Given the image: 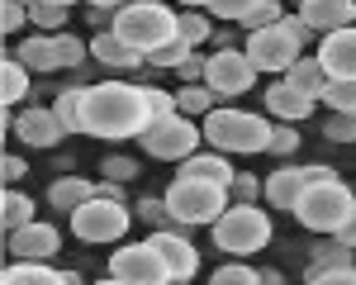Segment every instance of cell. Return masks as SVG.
Here are the masks:
<instances>
[{"instance_id": "obj_1", "label": "cell", "mask_w": 356, "mask_h": 285, "mask_svg": "<svg viewBox=\"0 0 356 285\" xmlns=\"http://www.w3.org/2000/svg\"><path fill=\"white\" fill-rule=\"evenodd\" d=\"M147 95L143 86L129 81H95L86 86V133L105 142H124V138H143L147 133Z\"/></svg>"}, {"instance_id": "obj_2", "label": "cell", "mask_w": 356, "mask_h": 285, "mask_svg": "<svg viewBox=\"0 0 356 285\" xmlns=\"http://www.w3.org/2000/svg\"><path fill=\"white\" fill-rule=\"evenodd\" d=\"M114 33L134 48V53L152 57L157 48H166L171 38H181V15L166 10L162 0H129L114 10Z\"/></svg>"}, {"instance_id": "obj_3", "label": "cell", "mask_w": 356, "mask_h": 285, "mask_svg": "<svg viewBox=\"0 0 356 285\" xmlns=\"http://www.w3.org/2000/svg\"><path fill=\"white\" fill-rule=\"evenodd\" d=\"M271 119L266 114L238 110V105H219L214 114H204V138L214 142V152L228 157H252V152H266L271 142Z\"/></svg>"}, {"instance_id": "obj_4", "label": "cell", "mask_w": 356, "mask_h": 285, "mask_svg": "<svg viewBox=\"0 0 356 285\" xmlns=\"http://www.w3.org/2000/svg\"><path fill=\"white\" fill-rule=\"evenodd\" d=\"M214 233V247L228 256H252L261 252L266 243H271V219H266V209L261 204H228L219 219L209 224Z\"/></svg>"}, {"instance_id": "obj_5", "label": "cell", "mask_w": 356, "mask_h": 285, "mask_svg": "<svg viewBox=\"0 0 356 285\" xmlns=\"http://www.w3.org/2000/svg\"><path fill=\"white\" fill-rule=\"evenodd\" d=\"M356 209V195L352 186L337 176V181H323V186H309L304 200L295 204V219H300L309 233H318V238H332L337 228L347 224V214Z\"/></svg>"}, {"instance_id": "obj_6", "label": "cell", "mask_w": 356, "mask_h": 285, "mask_svg": "<svg viewBox=\"0 0 356 285\" xmlns=\"http://www.w3.org/2000/svg\"><path fill=\"white\" fill-rule=\"evenodd\" d=\"M166 204H171V219L186 228H200V224H214L223 209L233 204L223 186H209V181H186V176H176L171 186H166Z\"/></svg>"}, {"instance_id": "obj_7", "label": "cell", "mask_w": 356, "mask_h": 285, "mask_svg": "<svg viewBox=\"0 0 356 285\" xmlns=\"http://www.w3.org/2000/svg\"><path fill=\"white\" fill-rule=\"evenodd\" d=\"M67 219H72V233H76L81 243H119L138 214L124 200H100L95 195V200H86L76 214H67Z\"/></svg>"}, {"instance_id": "obj_8", "label": "cell", "mask_w": 356, "mask_h": 285, "mask_svg": "<svg viewBox=\"0 0 356 285\" xmlns=\"http://www.w3.org/2000/svg\"><path fill=\"white\" fill-rule=\"evenodd\" d=\"M138 142H143V152L157 157V162H186V157L200 152V124H195L191 114H171L162 124H152Z\"/></svg>"}, {"instance_id": "obj_9", "label": "cell", "mask_w": 356, "mask_h": 285, "mask_svg": "<svg viewBox=\"0 0 356 285\" xmlns=\"http://www.w3.org/2000/svg\"><path fill=\"white\" fill-rule=\"evenodd\" d=\"M110 276H119V281H129V285H176L166 256L152 247V238L147 243H119L110 256Z\"/></svg>"}, {"instance_id": "obj_10", "label": "cell", "mask_w": 356, "mask_h": 285, "mask_svg": "<svg viewBox=\"0 0 356 285\" xmlns=\"http://www.w3.org/2000/svg\"><path fill=\"white\" fill-rule=\"evenodd\" d=\"M257 81V67L243 48H214L209 53V72H204V86L219 95V100H233V95H247Z\"/></svg>"}, {"instance_id": "obj_11", "label": "cell", "mask_w": 356, "mask_h": 285, "mask_svg": "<svg viewBox=\"0 0 356 285\" xmlns=\"http://www.w3.org/2000/svg\"><path fill=\"white\" fill-rule=\"evenodd\" d=\"M243 53L252 57V67H257V72H275V76H285V72L300 62V43L285 33V24H271V28L247 33Z\"/></svg>"}, {"instance_id": "obj_12", "label": "cell", "mask_w": 356, "mask_h": 285, "mask_svg": "<svg viewBox=\"0 0 356 285\" xmlns=\"http://www.w3.org/2000/svg\"><path fill=\"white\" fill-rule=\"evenodd\" d=\"M152 247L166 256V266H171V281H176V285H186L195 271H200V252H195V243L186 238V224L157 228V233H152Z\"/></svg>"}, {"instance_id": "obj_13", "label": "cell", "mask_w": 356, "mask_h": 285, "mask_svg": "<svg viewBox=\"0 0 356 285\" xmlns=\"http://www.w3.org/2000/svg\"><path fill=\"white\" fill-rule=\"evenodd\" d=\"M57 247H62V233L53 224H43V219H33V224L10 233V256L15 261H53Z\"/></svg>"}, {"instance_id": "obj_14", "label": "cell", "mask_w": 356, "mask_h": 285, "mask_svg": "<svg viewBox=\"0 0 356 285\" xmlns=\"http://www.w3.org/2000/svg\"><path fill=\"white\" fill-rule=\"evenodd\" d=\"M15 133H19V142L38 147V152H48V147H57V142L67 138V129H62V119H57L53 105H29V110L15 119Z\"/></svg>"}, {"instance_id": "obj_15", "label": "cell", "mask_w": 356, "mask_h": 285, "mask_svg": "<svg viewBox=\"0 0 356 285\" xmlns=\"http://www.w3.org/2000/svg\"><path fill=\"white\" fill-rule=\"evenodd\" d=\"M90 57L105 67V72H114V76H129V72H147V57L134 53L114 28H100V33H90Z\"/></svg>"}, {"instance_id": "obj_16", "label": "cell", "mask_w": 356, "mask_h": 285, "mask_svg": "<svg viewBox=\"0 0 356 285\" xmlns=\"http://www.w3.org/2000/svg\"><path fill=\"white\" fill-rule=\"evenodd\" d=\"M261 105H266V114H271L275 124H300V119H309L314 114V95H304L300 86H290L285 76L275 86H266V95H261Z\"/></svg>"}, {"instance_id": "obj_17", "label": "cell", "mask_w": 356, "mask_h": 285, "mask_svg": "<svg viewBox=\"0 0 356 285\" xmlns=\"http://www.w3.org/2000/svg\"><path fill=\"white\" fill-rule=\"evenodd\" d=\"M318 62L328 67L332 81H342V76H356V24L323 33V38H318Z\"/></svg>"}, {"instance_id": "obj_18", "label": "cell", "mask_w": 356, "mask_h": 285, "mask_svg": "<svg viewBox=\"0 0 356 285\" xmlns=\"http://www.w3.org/2000/svg\"><path fill=\"white\" fill-rule=\"evenodd\" d=\"M304 190H309L304 167H275L271 176H261V200H266L271 209H290V214H295V204L304 200Z\"/></svg>"}, {"instance_id": "obj_19", "label": "cell", "mask_w": 356, "mask_h": 285, "mask_svg": "<svg viewBox=\"0 0 356 285\" xmlns=\"http://www.w3.org/2000/svg\"><path fill=\"white\" fill-rule=\"evenodd\" d=\"M295 15H304L314 33H332V28L356 24V0H300Z\"/></svg>"}, {"instance_id": "obj_20", "label": "cell", "mask_w": 356, "mask_h": 285, "mask_svg": "<svg viewBox=\"0 0 356 285\" xmlns=\"http://www.w3.org/2000/svg\"><path fill=\"white\" fill-rule=\"evenodd\" d=\"M181 176H186V181H209V186H223V190L238 181V171H233V162H228V152H195V157L181 162Z\"/></svg>"}, {"instance_id": "obj_21", "label": "cell", "mask_w": 356, "mask_h": 285, "mask_svg": "<svg viewBox=\"0 0 356 285\" xmlns=\"http://www.w3.org/2000/svg\"><path fill=\"white\" fill-rule=\"evenodd\" d=\"M15 57L24 62L29 72H62V57H57V33H29V38H19V48H15Z\"/></svg>"}, {"instance_id": "obj_22", "label": "cell", "mask_w": 356, "mask_h": 285, "mask_svg": "<svg viewBox=\"0 0 356 285\" xmlns=\"http://www.w3.org/2000/svg\"><path fill=\"white\" fill-rule=\"evenodd\" d=\"M86 200H95V181H86V176H57V181H48V204L57 214H76Z\"/></svg>"}, {"instance_id": "obj_23", "label": "cell", "mask_w": 356, "mask_h": 285, "mask_svg": "<svg viewBox=\"0 0 356 285\" xmlns=\"http://www.w3.org/2000/svg\"><path fill=\"white\" fill-rule=\"evenodd\" d=\"M352 256H356V247H347L342 238H323V243H314V252H309V266H304V276H323V271H342V266H356Z\"/></svg>"}, {"instance_id": "obj_24", "label": "cell", "mask_w": 356, "mask_h": 285, "mask_svg": "<svg viewBox=\"0 0 356 285\" xmlns=\"http://www.w3.org/2000/svg\"><path fill=\"white\" fill-rule=\"evenodd\" d=\"M0 285H67V276L48 261H10Z\"/></svg>"}, {"instance_id": "obj_25", "label": "cell", "mask_w": 356, "mask_h": 285, "mask_svg": "<svg viewBox=\"0 0 356 285\" xmlns=\"http://www.w3.org/2000/svg\"><path fill=\"white\" fill-rule=\"evenodd\" d=\"M285 81H290V86H300L304 95H314V100L323 105V90H328L332 76H328V67H323L318 57H300V62H295V67L285 72Z\"/></svg>"}, {"instance_id": "obj_26", "label": "cell", "mask_w": 356, "mask_h": 285, "mask_svg": "<svg viewBox=\"0 0 356 285\" xmlns=\"http://www.w3.org/2000/svg\"><path fill=\"white\" fill-rule=\"evenodd\" d=\"M24 95H29V67L10 53L5 62H0V105H10V110H15Z\"/></svg>"}, {"instance_id": "obj_27", "label": "cell", "mask_w": 356, "mask_h": 285, "mask_svg": "<svg viewBox=\"0 0 356 285\" xmlns=\"http://www.w3.org/2000/svg\"><path fill=\"white\" fill-rule=\"evenodd\" d=\"M53 110H57L67 133H86V86H67L53 100Z\"/></svg>"}, {"instance_id": "obj_28", "label": "cell", "mask_w": 356, "mask_h": 285, "mask_svg": "<svg viewBox=\"0 0 356 285\" xmlns=\"http://www.w3.org/2000/svg\"><path fill=\"white\" fill-rule=\"evenodd\" d=\"M0 224H5V233L33 224V200L24 190H15V186H5V195H0Z\"/></svg>"}, {"instance_id": "obj_29", "label": "cell", "mask_w": 356, "mask_h": 285, "mask_svg": "<svg viewBox=\"0 0 356 285\" xmlns=\"http://www.w3.org/2000/svg\"><path fill=\"white\" fill-rule=\"evenodd\" d=\"M176 110L191 114V119H204V114L219 110V95H214L209 86H181V90H176Z\"/></svg>"}, {"instance_id": "obj_30", "label": "cell", "mask_w": 356, "mask_h": 285, "mask_svg": "<svg viewBox=\"0 0 356 285\" xmlns=\"http://www.w3.org/2000/svg\"><path fill=\"white\" fill-rule=\"evenodd\" d=\"M134 214H138V224H147L152 233L157 228H176V219H171V204H166V195L157 200V195H143L134 204Z\"/></svg>"}, {"instance_id": "obj_31", "label": "cell", "mask_w": 356, "mask_h": 285, "mask_svg": "<svg viewBox=\"0 0 356 285\" xmlns=\"http://www.w3.org/2000/svg\"><path fill=\"white\" fill-rule=\"evenodd\" d=\"M181 38H186L191 48H200L204 38H214V15H209V10H186V15H181Z\"/></svg>"}, {"instance_id": "obj_32", "label": "cell", "mask_w": 356, "mask_h": 285, "mask_svg": "<svg viewBox=\"0 0 356 285\" xmlns=\"http://www.w3.org/2000/svg\"><path fill=\"white\" fill-rule=\"evenodd\" d=\"M323 105H328L332 114H356V76L328 81V90H323Z\"/></svg>"}, {"instance_id": "obj_33", "label": "cell", "mask_w": 356, "mask_h": 285, "mask_svg": "<svg viewBox=\"0 0 356 285\" xmlns=\"http://www.w3.org/2000/svg\"><path fill=\"white\" fill-rule=\"evenodd\" d=\"M209 285H261V271L247 261H223V266H214Z\"/></svg>"}, {"instance_id": "obj_34", "label": "cell", "mask_w": 356, "mask_h": 285, "mask_svg": "<svg viewBox=\"0 0 356 285\" xmlns=\"http://www.w3.org/2000/svg\"><path fill=\"white\" fill-rule=\"evenodd\" d=\"M191 53H195V48L186 43V38H171L166 48H157V53L147 57V72H176V67H181Z\"/></svg>"}, {"instance_id": "obj_35", "label": "cell", "mask_w": 356, "mask_h": 285, "mask_svg": "<svg viewBox=\"0 0 356 285\" xmlns=\"http://www.w3.org/2000/svg\"><path fill=\"white\" fill-rule=\"evenodd\" d=\"M29 24L38 28H67V5H48V0H29Z\"/></svg>"}, {"instance_id": "obj_36", "label": "cell", "mask_w": 356, "mask_h": 285, "mask_svg": "<svg viewBox=\"0 0 356 285\" xmlns=\"http://www.w3.org/2000/svg\"><path fill=\"white\" fill-rule=\"evenodd\" d=\"M300 129H295V124H275L271 129V142H266V152H271L275 162H280V157H295V152H300Z\"/></svg>"}, {"instance_id": "obj_37", "label": "cell", "mask_w": 356, "mask_h": 285, "mask_svg": "<svg viewBox=\"0 0 356 285\" xmlns=\"http://www.w3.org/2000/svg\"><path fill=\"white\" fill-rule=\"evenodd\" d=\"M257 5H261V0H209V15L223 19V24H243Z\"/></svg>"}, {"instance_id": "obj_38", "label": "cell", "mask_w": 356, "mask_h": 285, "mask_svg": "<svg viewBox=\"0 0 356 285\" xmlns=\"http://www.w3.org/2000/svg\"><path fill=\"white\" fill-rule=\"evenodd\" d=\"M86 53H90V48H86L76 33H67V28L57 33V57H62V72H76V67L86 62Z\"/></svg>"}, {"instance_id": "obj_39", "label": "cell", "mask_w": 356, "mask_h": 285, "mask_svg": "<svg viewBox=\"0 0 356 285\" xmlns=\"http://www.w3.org/2000/svg\"><path fill=\"white\" fill-rule=\"evenodd\" d=\"M143 95H147V119L152 124H162V119H171V114H181L176 110V95H166V90H157V86H143ZM147 124V129H152Z\"/></svg>"}, {"instance_id": "obj_40", "label": "cell", "mask_w": 356, "mask_h": 285, "mask_svg": "<svg viewBox=\"0 0 356 285\" xmlns=\"http://www.w3.org/2000/svg\"><path fill=\"white\" fill-rule=\"evenodd\" d=\"M100 181H138V162L134 157H119V152H110L105 162H100Z\"/></svg>"}, {"instance_id": "obj_41", "label": "cell", "mask_w": 356, "mask_h": 285, "mask_svg": "<svg viewBox=\"0 0 356 285\" xmlns=\"http://www.w3.org/2000/svg\"><path fill=\"white\" fill-rule=\"evenodd\" d=\"M323 138L328 142H356V114H332L323 119Z\"/></svg>"}, {"instance_id": "obj_42", "label": "cell", "mask_w": 356, "mask_h": 285, "mask_svg": "<svg viewBox=\"0 0 356 285\" xmlns=\"http://www.w3.org/2000/svg\"><path fill=\"white\" fill-rule=\"evenodd\" d=\"M280 19H285L280 0H261V5H257V10L243 19V28H247V33H257V28H271V24H280Z\"/></svg>"}, {"instance_id": "obj_43", "label": "cell", "mask_w": 356, "mask_h": 285, "mask_svg": "<svg viewBox=\"0 0 356 285\" xmlns=\"http://www.w3.org/2000/svg\"><path fill=\"white\" fill-rule=\"evenodd\" d=\"M24 24H29V0H0V28L15 33Z\"/></svg>"}, {"instance_id": "obj_44", "label": "cell", "mask_w": 356, "mask_h": 285, "mask_svg": "<svg viewBox=\"0 0 356 285\" xmlns=\"http://www.w3.org/2000/svg\"><path fill=\"white\" fill-rule=\"evenodd\" d=\"M257 195H261V176H238V181H233V186H228V200H233V204H257Z\"/></svg>"}, {"instance_id": "obj_45", "label": "cell", "mask_w": 356, "mask_h": 285, "mask_svg": "<svg viewBox=\"0 0 356 285\" xmlns=\"http://www.w3.org/2000/svg\"><path fill=\"white\" fill-rule=\"evenodd\" d=\"M204 72H209V57H200V53H191L181 67H176V76L186 86H204Z\"/></svg>"}, {"instance_id": "obj_46", "label": "cell", "mask_w": 356, "mask_h": 285, "mask_svg": "<svg viewBox=\"0 0 356 285\" xmlns=\"http://www.w3.org/2000/svg\"><path fill=\"white\" fill-rule=\"evenodd\" d=\"M309 285H356V266H342V271H323V276H309Z\"/></svg>"}, {"instance_id": "obj_47", "label": "cell", "mask_w": 356, "mask_h": 285, "mask_svg": "<svg viewBox=\"0 0 356 285\" xmlns=\"http://www.w3.org/2000/svg\"><path fill=\"white\" fill-rule=\"evenodd\" d=\"M280 24H285V33H290V38H295V43H309V38H314V28L304 24V15H285V19H280Z\"/></svg>"}, {"instance_id": "obj_48", "label": "cell", "mask_w": 356, "mask_h": 285, "mask_svg": "<svg viewBox=\"0 0 356 285\" xmlns=\"http://www.w3.org/2000/svg\"><path fill=\"white\" fill-rule=\"evenodd\" d=\"M24 157H15V152H5V162H0V176H5V186H15V181H24Z\"/></svg>"}, {"instance_id": "obj_49", "label": "cell", "mask_w": 356, "mask_h": 285, "mask_svg": "<svg viewBox=\"0 0 356 285\" xmlns=\"http://www.w3.org/2000/svg\"><path fill=\"white\" fill-rule=\"evenodd\" d=\"M332 238H342V243H347V247H356V209H352V214H347V224L337 228V233H332Z\"/></svg>"}, {"instance_id": "obj_50", "label": "cell", "mask_w": 356, "mask_h": 285, "mask_svg": "<svg viewBox=\"0 0 356 285\" xmlns=\"http://www.w3.org/2000/svg\"><path fill=\"white\" fill-rule=\"evenodd\" d=\"M95 195L100 200H124V190H119V181H95Z\"/></svg>"}, {"instance_id": "obj_51", "label": "cell", "mask_w": 356, "mask_h": 285, "mask_svg": "<svg viewBox=\"0 0 356 285\" xmlns=\"http://www.w3.org/2000/svg\"><path fill=\"white\" fill-rule=\"evenodd\" d=\"M261 285H285V271H275V266H266V271H261Z\"/></svg>"}, {"instance_id": "obj_52", "label": "cell", "mask_w": 356, "mask_h": 285, "mask_svg": "<svg viewBox=\"0 0 356 285\" xmlns=\"http://www.w3.org/2000/svg\"><path fill=\"white\" fill-rule=\"evenodd\" d=\"M86 5H105V10H119V5H129V0H86Z\"/></svg>"}, {"instance_id": "obj_53", "label": "cell", "mask_w": 356, "mask_h": 285, "mask_svg": "<svg viewBox=\"0 0 356 285\" xmlns=\"http://www.w3.org/2000/svg\"><path fill=\"white\" fill-rule=\"evenodd\" d=\"M186 10H209V0H181Z\"/></svg>"}, {"instance_id": "obj_54", "label": "cell", "mask_w": 356, "mask_h": 285, "mask_svg": "<svg viewBox=\"0 0 356 285\" xmlns=\"http://www.w3.org/2000/svg\"><path fill=\"white\" fill-rule=\"evenodd\" d=\"M62 276H67V285H86L81 276H76V271H62Z\"/></svg>"}, {"instance_id": "obj_55", "label": "cell", "mask_w": 356, "mask_h": 285, "mask_svg": "<svg viewBox=\"0 0 356 285\" xmlns=\"http://www.w3.org/2000/svg\"><path fill=\"white\" fill-rule=\"evenodd\" d=\"M95 285H129V281H119V276H105V281H95Z\"/></svg>"}, {"instance_id": "obj_56", "label": "cell", "mask_w": 356, "mask_h": 285, "mask_svg": "<svg viewBox=\"0 0 356 285\" xmlns=\"http://www.w3.org/2000/svg\"><path fill=\"white\" fill-rule=\"evenodd\" d=\"M48 5H67V10H72V5H76V0H48Z\"/></svg>"}]
</instances>
